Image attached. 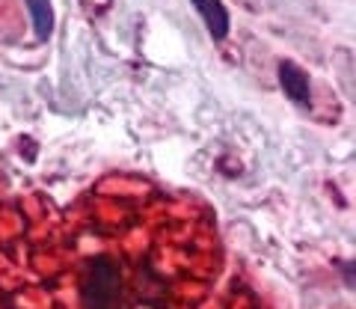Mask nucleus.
<instances>
[{
	"label": "nucleus",
	"instance_id": "nucleus-1",
	"mask_svg": "<svg viewBox=\"0 0 356 309\" xmlns=\"http://www.w3.org/2000/svg\"><path fill=\"white\" fill-rule=\"evenodd\" d=\"M125 301V280L122 264L113 256H89L83 262L81 303L83 309H122Z\"/></svg>",
	"mask_w": 356,
	"mask_h": 309
},
{
	"label": "nucleus",
	"instance_id": "nucleus-5",
	"mask_svg": "<svg viewBox=\"0 0 356 309\" xmlns=\"http://www.w3.org/2000/svg\"><path fill=\"white\" fill-rule=\"evenodd\" d=\"M339 264V274H341V280L348 289H353V262H336Z\"/></svg>",
	"mask_w": 356,
	"mask_h": 309
},
{
	"label": "nucleus",
	"instance_id": "nucleus-3",
	"mask_svg": "<svg viewBox=\"0 0 356 309\" xmlns=\"http://www.w3.org/2000/svg\"><path fill=\"white\" fill-rule=\"evenodd\" d=\"M193 9L199 13V18L205 21V27L211 33V39L214 42H222L229 36V24H232V18H229V9L222 0H191Z\"/></svg>",
	"mask_w": 356,
	"mask_h": 309
},
{
	"label": "nucleus",
	"instance_id": "nucleus-2",
	"mask_svg": "<svg viewBox=\"0 0 356 309\" xmlns=\"http://www.w3.org/2000/svg\"><path fill=\"white\" fill-rule=\"evenodd\" d=\"M276 74H280V86L282 93L291 98L294 104H300L303 110L312 107V81L303 65H297L294 60H282L280 69H276Z\"/></svg>",
	"mask_w": 356,
	"mask_h": 309
},
{
	"label": "nucleus",
	"instance_id": "nucleus-4",
	"mask_svg": "<svg viewBox=\"0 0 356 309\" xmlns=\"http://www.w3.org/2000/svg\"><path fill=\"white\" fill-rule=\"evenodd\" d=\"M27 3V13H30V24H33V36L36 42H48L54 36V3L51 0H24Z\"/></svg>",
	"mask_w": 356,
	"mask_h": 309
}]
</instances>
